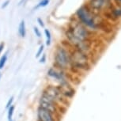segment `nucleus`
Returning <instances> with one entry per match:
<instances>
[{
    "mask_svg": "<svg viewBox=\"0 0 121 121\" xmlns=\"http://www.w3.org/2000/svg\"><path fill=\"white\" fill-rule=\"evenodd\" d=\"M58 87L61 93L67 100H71L75 94V88L70 82V81H67L64 82L59 84Z\"/></svg>",
    "mask_w": 121,
    "mask_h": 121,
    "instance_id": "6e6552de",
    "label": "nucleus"
},
{
    "mask_svg": "<svg viewBox=\"0 0 121 121\" xmlns=\"http://www.w3.org/2000/svg\"><path fill=\"white\" fill-rule=\"evenodd\" d=\"M44 92L58 104H63L67 103V100L63 97L58 86H48Z\"/></svg>",
    "mask_w": 121,
    "mask_h": 121,
    "instance_id": "39448f33",
    "label": "nucleus"
},
{
    "mask_svg": "<svg viewBox=\"0 0 121 121\" xmlns=\"http://www.w3.org/2000/svg\"><path fill=\"white\" fill-rule=\"evenodd\" d=\"M13 111H14V107L13 106H11L9 108V110H8V120H12V116H13Z\"/></svg>",
    "mask_w": 121,
    "mask_h": 121,
    "instance_id": "dca6fc26",
    "label": "nucleus"
},
{
    "mask_svg": "<svg viewBox=\"0 0 121 121\" xmlns=\"http://www.w3.org/2000/svg\"><path fill=\"white\" fill-rule=\"evenodd\" d=\"M76 18L83 26L90 30H97L99 28V24L97 22V18L94 12L89 7V6H81L76 12Z\"/></svg>",
    "mask_w": 121,
    "mask_h": 121,
    "instance_id": "7ed1b4c3",
    "label": "nucleus"
},
{
    "mask_svg": "<svg viewBox=\"0 0 121 121\" xmlns=\"http://www.w3.org/2000/svg\"><path fill=\"white\" fill-rule=\"evenodd\" d=\"M45 61H46V56L43 55L42 58L40 59V63H45Z\"/></svg>",
    "mask_w": 121,
    "mask_h": 121,
    "instance_id": "412c9836",
    "label": "nucleus"
},
{
    "mask_svg": "<svg viewBox=\"0 0 121 121\" xmlns=\"http://www.w3.org/2000/svg\"><path fill=\"white\" fill-rule=\"evenodd\" d=\"M70 53L71 50L67 47L59 45L54 52V61L56 67L63 70H69L70 67Z\"/></svg>",
    "mask_w": 121,
    "mask_h": 121,
    "instance_id": "20e7f679",
    "label": "nucleus"
},
{
    "mask_svg": "<svg viewBox=\"0 0 121 121\" xmlns=\"http://www.w3.org/2000/svg\"><path fill=\"white\" fill-rule=\"evenodd\" d=\"M6 59H7V56H6V55H4V56L0 59V69H2V68L4 67V65H5V63L6 62Z\"/></svg>",
    "mask_w": 121,
    "mask_h": 121,
    "instance_id": "2eb2a0df",
    "label": "nucleus"
},
{
    "mask_svg": "<svg viewBox=\"0 0 121 121\" xmlns=\"http://www.w3.org/2000/svg\"><path fill=\"white\" fill-rule=\"evenodd\" d=\"M33 29H34V33H36V36H37L38 37H40V36H41V33H40V32L37 27H34Z\"/></svg>",
    "mask_w": 121,
    "mask_h": 121,
    "instance_id": "a211bd4d",
    "label": "nucleus"
},
{
    "mask_svg": "<svg viewBox=\"0 0 121 121\" xmlns=\"http://www.w3.org/2000/svg\"><path fill=\"white\" fill-rule=\"evenodd\" d=\"M58 105L59 104L56 103L51 97H48L44 92H43L41 97L40 99V106L41 108L48 110L52 113H56L58 112Z\"/></svg>",
    "mask_w": 121,
    "mask_h": 121,
    "instance_id": "423d86ee",
    "label": "nucleus"
},
{
    "mask_svg": "<svg viewBox=\"0 0 121 121\" xmlns=\"http://www.w3.org/2000/svg\"><path fill=\"white\" fill-rule=\"evenodd\" d=\"M92 67V60L90 55L78 49L72 48L70 53V70L74 75H80L87 73Z\"/></svg>",
    "mask_w": 121,
    "mask_h": 121,
    "instance_id": "f03ea898",
    "label": "nucleus"
},
{
    "mask_svg": "<svg viewBox=\"0 0 121 121\" xmlns=\"http://www.w3.org/2000/svg\"><path fill=\"white\" fill-rule=\"evenodd\" d=\"M10 3V0H6V1L5 2V3H3V5L2 6V8H5L6 6L8 5V3Z\"/></svg>",
    "mask_w": 121,
    "mask_h": 121,
    "instance_id": "5701e85b",
    "label": "nucleus"
},
{
    "mask_svg": "<svg viewBox=\"0 0 121 121\" xmlns=\"http://www.w3.org/2000/svg\"><path fill=\"white\" fill-rule=\"evenodd\" d=\"M110 14L113 19H120L121 18V7L116 6L112 8L110 11Z\"/></svg>",
    "mask_w": 121,
    "mask_h": 121,
    "instance_id": "9b49d317",
    "label": "nucleus"
},
{
    "mask_svg": "<svg viewBox=\"0 0 121 121\" xmlns=\"http://www.w3.org/2000/svg\"><path fill=\"white\" fill-rule=\"evenodd\" d=\"M13 101V97H12L10 98V100H8L7 104H6V108H10V107H11V104H12Z\"/></svg>",
    "mask_w": 121,
    "mask_h": 121,
    "instance_id": "6ab92c4d",
    "label": "nucleus"
},
{
    "mask_svg": "<svg viewBox=\"0 0 121 121\" xmlns=\"http://www.w3.org/2000/svg\"><path fill=\"white\" fill-rule=\"evenodd\" d=\"M114 2L116 3V6L121 7V0H114Z\"/></svg>",
    "mask_w": 121,
    "mask_h": 121,
    "instance_id": "4be33fe9",
    "label": "nucleus"
},
{
    "mask_svg": "<svg viewBox=\"0 0 121 121\" xmlns=\"http://www.w3.org/2000/svg\"><path fill=\"white\" fill-rule=\"evenodd\" d=\"M24 1H25V0H21V1H20V3H19V5H20V4H22V2H24Z\"/></svg>",
    "mask_w": 121,
    "mask_h": 121,
    "instance_id": "393cba45",
    "label": "nucleus"
},
{
    "mask_svg": "<svg viewBox=\"0 0 121 121\" xmlns=\"http://www.w3.org/2000/svg\"><path fill=\"white\" fill-rule=\"evenodd\" d=\"M3 48H4V44L3 43H2V44H0V53H1V52L3 50Z\"/></svg>",
    "mask_w": 121,
    "mask_h": 121,
    "instance_id": "b1692460",
    "label": "nucleus"
},
{
    "mask_svg": "<svg viewBox=\"0 0 121 121\" xmlns=\"http://www.w3.org/2000/svg\"><path fill=\"white\" fill-rule=\"evenodd\" d=\"M37 117L38 121H56L54 113L41 107H39L37 109Z\"/></svg>",
    "mask_w": 121,
    "mask_h": 121,
    "instance_id": "1a4fd4ad",
    "label": "nucleus"
},
{
    "mask_svg": "<svg viewBox=\"0 0 121 121\" xmlns=\"http://www.w3.org/2000/svg\"><path fill=\"white\" fill-rule=\"evenodd\" d=\"M37 22H38V23L39 25H40L41 27H44V22H43V21L41 20V18H40L39 17L38 19H37Z\"/></svg>",
    "mask_w": 121,
    "mask_h": 121,
    "instance_id": "aec40b11",
    "label": "nucleus"
},
{
    "mask_svg": "<svg viewBox=\"0 0 121 121\" xmlns=\"http://www.w3.org/2000/svg\"><path fill=\"white\" fill-rule=\"evenodd\" d=\"M92 36L91 30L77 19L70 22L68 29L65 32V36L68 44L73 47V48L78 49L87 54H89L92 48Z\"/></svg>",
    "mask_w": 121,
    "mask_h": 121,
    "instance_id": "f257e3e1",
    "label": "nucleus"
},
{
    "mask_svg": "<svg viewBox=\"0 0 121 121\" xmlns=\"http://www.w3.org/2000/svg\"><path fill=\"white\" fill-rule=\"evenodd\" d=\"M48 75L50 78L56 80L59 84H61L67 81H70L67 77V74H66L65 70H60L57 67L50 68L48 71Z\"/></svg>",
    "mask_w": 121,
    "mask_h": 121,
    "instance_id": "0eeeda50",
    "label": "nucleus"
},
{
    "mask_svg": "<svg viewBox=\"0 0 121 121\" xmlns=\"http://www.w3.org/2000/svg\"><path fill=\"white\" fill-rule=\"evenodd\" d=\"M18 32H19V34L21 35V36H22V37H25L26 33V24H25L24 21H22L21 23H20Z\"/></svg>",
    "mask_w": 121,
    "mask_h": 121,
    "instance_id": "f8f14e48",
    "label": "nucleus"
},
{
    "mask_svg": "<svg viewBox=\"0 0 121 121\" xmlns=\"http://www.w3.org/2000/svg\"><path fill=\"white\" fill-rule=\"evenodd\" d=\"M50 0H42V1H40V3L37 6H36V8H38V7H45L46 6L48 5Z\"/></svg>",
    "mask_w": 121,
    "mask_h": 121,
    "instance_id": "4468645a",
    "label": "nucleus"
},
{
    "mask_svg": "<svg viewBox=\"0 0 121 121\" xmlns=\"http://www.w3.org/2000/svg\"><path fill=\"white\" fill-rule=\"evenodd\" d=\"M105 4V0H90L89 2V7L92 10L93 12L99 11L104 7Z\"/></svg>",
    "mask_w": 121,
    "mask_h": 121,
    "instance_id": "9d476101",
    "label": "nucleus"
},
{
    "mask_svg": "<svg viewBox=\"0 0 121 121\" xmlns=\"http://www.w3.org/2000/svg\"><path fill=\"white\" fill-rule=\"evenodd\" d=\"M44 33H45V36H46V44L48 46H49L51 44V41H52V36H51V33L48 29H44Z\"/></svg>",
    "mask_w": 121,
    "mask_h": 121,
    "instance_id": "ddd939ff",
    "label": "nucleus"
},
{
    "mask_svg": "<svg viewBox=\"0 0 121 121\" xmlns=\"http://www.w3.org/2000/svg\"><path fill=\"white\" fill-rule=\"evenodd\" d=\"M43 51H44V45L42 44V45H40V48H39L37 53H36V58H39V57L41 56Z\"/></svg>",
    "mask_w": 121,
    "mask_h": 121,
    "instance_id": "f3484780",
    "label": "nucleus"
}]
</instances>
